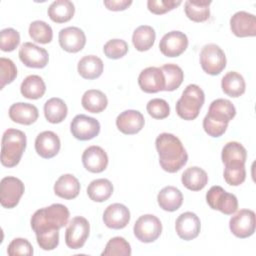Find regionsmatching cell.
<instances>
[{
  "label": "cell",
  "instance_id": "45",
  "mask_svg": "<svg viewBox=\"0 0 256 256\" xmlns=\"http://www.w3.org/2000/svg\"><path fill=\"white\" fill-rule=\"evenodd\" d=\"M7 253L10 256H16V255L31 256L33 255V247L27 239L15 238L8 245Z\"/></svg>",
  "mask_w": 256,
  "mask_h": 256
},
{
  "label": "cell",
  "instance_id": "41",
  "mask_svg": "<svg viewBox=\"0 0 256 256\" xmlns=\"http://www.w3.org/2000/svg\"><path fill=\"white\" fill-rule=\"evenodd\" d=\"M104 54L110 59H119L128 52V45L122 39H111L103 47Z\"/></svg>",
  "mask_w": 256,
  "mask_h": 256
},
{
  "label": "cell",
  "instance_id": "24",
  "mask_svg": "<svg viewBox=\"0 0 256 256\" xmlns=\"http://www.w3.org/2000/svg\"><path fill=\"white\" fill-rule=\"evenodd\" d=\"M54 192L60 198L67 200L74 199L80 192V183L74 175L64 174L56 180Z\"/></svg>",
  "mask_w": 256,
  "mask_h": 256
},
{
  "label": "cell",
  "instance_id": "47",
  "mask_svg": "<svg viewBox=\"0 0 256 256\" xmlns=\"http://www.w3.org/2000/svg\"><path fill=\"white\" fill-rule=\"evenodd\" d=\"M227 127H228V124H223V123L214 121L210 119L207 115L203 119V128L205 132L211 137H215V138L220 137L225 133Z\"/></svg>",
  "mask_w": 256,
  "mask_h": 256
},
{
  "label": "cell",
  "instance_id": "23",
  "mask_svg": "<svg viewBox=\"0 0 256 256\" xmlns=\"http://www.w3.org/2000/svg\"><path fill=\"white\" fill-rule=\"evenodd\" d=\"M236 115V109L231 101L227 99H216L210 106L207 116L219 123L228 124Z\"/></svg>",
  "mask_w": 256,
  "mask_h": 256
},
{
  "label": "cell",
  "instance_id": "37",
  "mask_svg": "<svg viewBox=\"0 0 256 256\" xmlns=\"http://www.w3.org/2000/svg\"><path fill=\"white\" fill-rule=\"evenodd\" d=\"M161 70L163 72L165 80L164 91H174L182 84L184 79V73L178 65L168 63L163 65L161 67Z\"/></svg>",
  "mask_w": 256,
  "mask_h": 256
},
{
  "label": "cell",
  "instance_id": "3",
  "mask_svg": "<svg viewBox=\"0 0 256 256\" xmlns=\"http://www.w3.org/2000/svg\"><path fill=\"white\" fill-rule=\"evenodd\" d=\"M26 142L24 132L13 128L7 129L1 141V164L8 168L16 166L25 151Z\"/></svg>",
  "mask_w": 256,
  "mask_h": 256
},
{
  "label": "cell",
  "instance_id": "26",
  "mask_svg": "<svg viewBox=\"0 0 256 256\" xmlns=\"http://www.w3.org/2000/svg\"><path fill=\"white\" fill-rule=\"evenodd\" d=\"M157 201L160 208L168 212H173L181 207L183 203V195L178 188L174 186H166L158 193Z\"/></svg>",
  "mask_w": 256,
  "mask_h": 256
},
{
  "label": "cell",
  "instance_id": "16",
  "mask_svg": "<svg viewBox=\"0 0 256 256\" xmlns=\"http://www.w3.org/2000/svg\"><path fill=\"white\" fill-rule=\"evenodd\" d=\"M230 29L237 37H254L256 17L246 11H238L230 19Z\"/></svg>",
  "mask_w": 256,
  "mask_h": 256
},
{
  "label": "cell",
  "instance_id": "14",
  "mask_svg": "<svg viewBox=\"0 0 256 256\" xmlns=\"http://www.w3.org/2000/svg\"><path fill=\"white\" fill-rule=\"evenodd\" d=\"M177 235L186 241L195 239L201 230L199 217L193 212H184L178 216L175 222Z\"/></svg>",
  "mask_w": 256,
  "mask_h": 256
},
{
  "label": "cell",
  "instance_id": "35",
  "mask_svg": "<svg viewBox=\"0 0 256 256\" xmlns=\"http://www.w3.org/2000/svg\"><path fill=\"white\" fill-rule=\"evenodd\" d=\"M21 94L28 99H39L45 91L46 86L43 79L38 75H29L21 83Z\"/></svg>",
  "mask_w": 256,
  "mask_h": 256
},
{
  "label": "cell",
  "instance_id": "27",
  "mask_svg": "<svg viewBox=\"0 0 256 256\" xmlns=\"http://www.w3.org/2000/svg\"><path fill=\"white\" fill-rule=\"evenodd\" d=\"M103 62L95 55H87L80 59L78 62L77 70L79 75L88 80H93L101 76L103 72Z\"/></svg>",
  "mask_w": 256,
  "mask_h": 256
},
{
  "label": "cell",
  "instance_id": "12",
  "mask_svg": "<svg viewBox=\"0 0 256 256\" xmlns=\"http://www.w3.org/2000/svg\"><path fill=\"white\" fill-rule=\"evenodd\" d=\"M21 62L30 68H44L49 61V54L44 49L31 42H25L19 49Z\"/></svg>",
  "mask_w": 256,
  "mask_h": 256
},
{
  "label": "cell",
  "instance_id": "32",
  "mask_svg": "<svg viewBox=\"0 0 256 256\" xmlns=\"http://www.w3.org/2000/svg\"><path fill=\"white\" fill-rule=\"evenodd\" d=\"M81 104L85 110L91 113L102 112L108 104L106 95L97 89L87 90L81 99Z\"/></svg>",
  "mask_w": 256,
  "mask_h": 256
},
{
  "label": "cell",
  "instance_id": "15",
  "mask_svg": "<svg viewBox=\"0 0 256 256\" xmlns=\"http://www.w3.org/2000/svg\"><path fill=\"white\" fill-rule=\"evenodd\" d=\"M58 39L61 48L69 53L81 51L86 44L85 33L80 28L74 26L61 29Z\"/></svg>",
  "mask_w": 256,
  "mask_h": 256
},
{
  "label": "cell",
  "instance_id": "42",
  "mask_svg": "<svg viewBox=\"0 0 256 256\" xmlns=\"http://www.w3.org/2000/svg\"><path fill=\"white\" fill-rule=\"evenodd\" d=\"M17 76V68L14 62L8 58H0V89L14 81Z\"/></svg>",
  "mask_w": 256,
  "mask_h": 256
},
{
  "label": "cell",
  "instance_id": "33",
  "mask_svg": "<svg viewBox=\"0 0 256 256\" xmlns=\"http://www.w3.org/2000/svg\"><path fill=\"white\" fill-rule=\"evenodd\" d=\"M210 0H188L185 2V14L194 22H204L210 17Z\"/></svg>",
  "mask_w": 256,
  "mask_h": 256
},
{
  "label": "cell",
  "instance_id": "30",
  "mask_svg": "<svg viewBox=\"0 0 256 256\" xmlns=\"http://www.w3.org/2000/svg\"><path fill=\"white\" fill-rule=\"evenodd\" d=\"M223 92L233 98L240 97L245 92V80L243 76L235 71H230L224 75L221 81Z\"/></svg>",
  "mask_w": 256,
  "mask_h": 256
},
{
  "label": "cell",
  "instance_id": "48",
  "mask_svg": "<svg viewBox=\"0 0 256 256\" xmlns=\"http://www.w3.org/2000/svg\"><path fill=\"white\" fill-rule=\"evenodd\" d=\"M108 10L111 11H122L127 9L131 4V0H106L103 2Z\"/></svg>",
  "mask_w": 256,
  "mask_h": 256
},
{
  "label": "cell",
  "instance_id": "9",
  "mask_svg": "<svg viewBox=\"0 0 256 256\" xmlns=\"http://www.w3.org/2000/svg\"><path fill=\"white\" fill-rule=\"evenodd\" d=\"M23 182L13 176L4 177L0 183V203L4 208H14L24 194Z\"/></svg>",
  "mask_w": 256,
  "mask_h": 256
},
{
  "label": "cell",
  "instance_id": "43",
  "mask_svg": "<svg viewBox=\"0 0 256 256\" xmlns=\"http://www.w3.org/2000/svg\"><path fill=\"white\" fill-rule=\"evenodd\" d=\"M148 114L154 119H164L170 113V107L164 99L154 98L147 103L146 106Z\"/></svg>",
  "mask_w": 256,
  "mask_h": 256
},
{
  "label": "cell",
  "instance_id": "1",
  "mask_svg": "<svg viewBox=\"0 0 256 256\" xmlns=\"http://www.w3.org/2000/svg\"><path fill=\"white\" fill-rule=\"evenodd\" d=\"M70 213L63 204H52L35 211L31 217V227L37 243L43 250H53L59 244V229L67 225Z\"/></svg>",
  "mask_w": 256,
  "mask_h": 256
},
{
  "label": "cell",
  "instance_id": "2",
  "mask_svg": "<svg viewBox=\"0 0 256 256\" xmlns=\"http://www.w3.org/2000/svg\"><path fill=\"white\" fill-rule=\"evenodd\" d=\"M161 168L168 173L179 171L188 160V154L178 137L171 133H161L155 141Z\"/></svg>",
  "mask_w": 256,
  "mask_h": 256
},
{
  "label": "cell",
  "instance_id": "19",
  "mask_svg": "<svg viewBox=\"0 0 256 256\" xmlns=\"http://www.w3.org/2000/svg\"><path fill=\"white\" fill-rule=\"evenodd\" d=\"M144 124V116L137 110H125L116 118L117 128L126 135H133L140 132Z\"/></svg>",
  "mask_w": 256,
  "mask_h": 256
},
{
  "label": "cell",
  "instance_id": "13",
  "mask_svg": "<svg viewBox=\"0 0 256 256\" xmlns=\"http://www.w3.org/2000/svg\"><path fill=\"white\" fill-rule=\"evenodd\" d=\"M188 46V38L181 31H171L166 33L159 43L161 53L166 57L180 56Z\"/></svg>",
  "mask_w": 256,
  "mask_h": 256
},
{
  "label": "cell",
  "instance_id": "11",
  "mask_svg": "<svg viewBox=\"0 0 256 256\" xmlns=\"http://www.w3.org/2000/svg\"><path fill=\"white\" fill-rule=\"evenodd\" d=\"M72 135L81 141L91 140L100 132V123L93 117L84 114L76 115L70 124Z\"/></svg>",
  "mask_w": 256,
  "mask_h": 256
},
{
  "label": "cell",
  "instance_id": "39",
  "mask_svg": "<svg viewBox=\"0 0 256 256\" xmlns=\"http://www.w3.org/2000/svg\"><path fill=\"white\" fill-rule=\"evenodd\" d=\"M103 256H129L131 255L130 244L120 236L111 238L102 252Z\"/></svg>",
  "mask_w": 256,
  "mask_h": 256
},
{
  "label": "cell",
  "instance_id": "20",
  "mask_svg": "<svg viewBox=\"0 0 256 256\" xmlns=\"http://www.w3.org/2000/svg\"><path fill=\"white\" fill-rule=\"evenodd\" d=\"M82 163L86 170L92 173L103 172L108 165L107 153L100 146H90L82 154Z\"/></svg>",
  "mask_w": 256,
  "mask_h": 256
},
{
  "label": "cell",
  "instance_id": "29",
  "mask_svg": "<svg viewBox=\"0 0 256 256\" xmlns=\"http://www.w3.org/2000/svg\"><path fill=\"white\" fill-rule=\"evenodd\" d=\"M74 13V4L69 0H56L48 8L49 18L56 23L68 22L72 19Z\"/></svg>",
  "mask_w": 256,
  "mask_h": 256
},
{
  "label": "cell",
  "instance_id": "18",
  "mask_svg": "<svg viewBox=\"0 0 256 256\" xmlns=\"http://www.w3.org/2000/svg\"><path fill=\"white\" fill-rule=\"evenodd\" d=\"M130 221L129 209L120 203L109 205L103 213L104 224L111 229H123Z\"/></svg>",
  "mask_w": 256,
  "mask_h": 256
},
{
  "label": "cell",
  "instance_id": "22",
  "mask_svg": "<svg viewBox=\"0 0 256 256\" xmlns=\"http://www.w3.org/2000/svg\"><path fill=\"white\" fill-rule=\"evenodd\" d=\"M38 116L39 112L37 107L30 103L18 102L12 104L9 108L10 119L19 124L31 125L38 119Z\"/></svg>",
  "mask_w": 256,
  "mask_h": 256
},
{
  "label": "cell",
  "instance_id": "31",
  "mask_svg": "<svg viewBox=\"0 0 256 256\" xmlns=\"http://www.w3.org/2000/svg\"><path fill=\"white\" fill-rule=\"evenodd\" d=\"M67 113V105L61 98H50L44 104L45 118L48 122L52 124L61 123L66 118Z\"/></svg>",
  "mask_w": 256,
  "mask_h": 256
},
{
  "label": "cell",
  "instance_id": "44",
  "mask_svg": "<svg viewBox=\"0 0 256 256\" xmlns=\"http://www.w3.org/2000/svg\"><path fill=\"white\" fill-rule=\"evenodd\" d=\"M223 175L227 184L231 186H239L246 179L245 165L225 166Z\"/></svg>",
  "mask_w": 256,
  "mask_h": 256
},
{
  "label": "cell",
  "instance_id": "40",
  "mask_svg": "<svg viewBox=\"0 0 256 256\" xmlns=\"http://www.w3.org/2000/svg\"><path fill=\"white\" fill-rule=\"evenodd\" d=\"M20 43V35L13 28H5L0 32V48L4 52H11Z\"/></svg>",
  "mask_w": 256,
  "mask_h": 256
},
{
  "label": "cell",
  "instance_id": "6",
  "mask_svg": "<svg viewBox=\"0 0 256 256\" xmlns=\"http://www.w3.org/2000/svg\"><path fill=\"white\" fill-rule=\"evenodd\" d=\"M206 201L211 209L225 215H232L238 208V200L234 194L226 192L221 186H212L206 193Z\"/></svg>",
  "mask_w": 256,
  "mask_h": 256
},
{
  "label": "cell",
  "instance_id": "36",
  "mask_svg": "<svg viewBox=\"0 0 256 256\" xmlns=\"http://www.w3.org/2000/svg\"><path fill=\"white\" fill-rule=\"evenodd\" d=\"M112 193L113 185L105 178L93 180L87 187V194L94 202H104L111 197Z\"/></svg>",
  "mask_w": 256,
  "mask_h": 256
},
{
  "label": "cell",
  "instance_id": "38",
  "mask_svg": "<svg viewBox=\"0 0 256 256\" xmlns=\"http://www.w3.org/2000/svg\"><path fill=\"white\" fill-rule=\"evenodd\" d=\"M29 35L37 43L47 44L52 41L53 31L50 25L41 20L33 21L29 26Z\"/></svg>",
  "mask_w": 256,
  "mask_h": 256
},
{
  "label": "cell",
  "instance_id": "17",
  "mask_svg": "<svg viewBox=\"0 0 256 256\" xmlns=\"http://www.w3.org/2000/svg\"><path fill=\"white\" fill-rule=\"evenodd\" d=\"M138 84L145 93H157L164 91L165 80L161 68L147 67L142 70L138 77Z\"/></svg>",
  "mask_w": 256,
  "mask_h": 256
},
{
  "label": "cell",
  "instance_id": "4",
  "mask_svg": "<svg viewBox=\"0 0 256 256\" xmlns=\"http://www.w3.org/2000/svg\"><path fill=\"white\" fill-rule=\"evenodd\" d=\"M205 101L203 90L196 84L188 85L176 103V112L184 120H194Z\"/></svg>",
  "mask_w": 256,
  "mask_h": 256
},
{
  "label": "cell",
  "instance_id": "21",
  "mask_svg": "<svg viewBox=\"0 0 256 256\" xmlns=\"http://www.w3.org/2000/svg\"><path fill=\"white\" fill-rule=\"evenodd\" d=\"M60 139L52 131H43L36 137L35 150L39 156L50 159L56 156L60 150Z\"/></svg>",
  "mask_w": 256,
  "mask_h": 256
},
{
  "label": "cell",
  "instance_id": "28",
  "mask_svg": "<svg viewBox=\"0 0 256 256\" xmlns=\"http://www.w3.org/2000/svg\"><path fill=\"white\" fill-rule=\"evenodd\" d=\"M182 184L191 191L202 190L208 183V175L200 167L193 166L187 168L181 176Z\"/></svg>",
  "mask_w": 256,
  "mask_h": 256
},
{
  "label": "cell",
  "instance_id": "7",
  "mask_svg": "<svg viewBox=\"0 0 256 256\" xmlns=\"http://www.w3.org/2000/svg\"><path fill=\"white\" fill-rule=\"evenodd\" d=\"M134 235L143 243H151L159 238L162 232V224L158 217L152 214L140 216L134 224Z\"/></svg>",
  "mask_w": 256,
  "mask_h": 256
},
{
  "label": "cell",
  "instance_id": "8",
  "mask_svg": "<svg viewBox=\"0 0 256 256\" xmlns=\"http://www.w3.org/2000/svg\"><path fill=\"white\" fill-rule=\"evenodd\" d=\"M90 224L82 216H76L70 220L65 232V243L70 249H80L88 239Z\"/></svg>",
  "mask_w": 256,
  "mask_h": 256
},
{
  "label": "cell",
  "instance_id": "46",
  "mask_svg": "<svg viewBox=\"0 0 256 256\" xmlns=\"http://www.w3.org/2000/svg\"><path fill=\"white\" fill-rule=\"evenodd\" d=\"M182 2L175 0H148L147 7L150 12L156 15L164 14L179 6Z\"/></svg>",
  "mask_w": 256,
  "mask_h": 256
},
{
  "label": "cell",
  "instance_id": "10",
  "mask_svg": "<svg viewBox=\"0 0 256 256\" xmlns=\"http://www.w3.org/2000/svg\"><path fill=\"white\" fill-rule=\"evenodd\" d=\"M255 213L250 209H241L229 221V228L238 238H248L255 232Z\"/></svg>",
  "mask_w": 256,
  "mask_h": 256
},
{
  "label": "cell",
  "instance_id": "5",
  "mask_svg": "<svg viewBox=\"0 0 256 256\" xmlns=\"http://www.w3.org/2000/svg\"><path fill=\"white\" fill-rule=\"evenodd\" d=\"M200 64L207 74L218 75L226 67L225 53L218 45L207 44L200 52Z\"/></svg>",
  "mask_w": 256,
  "mask_h": 256
},
{
  "label": "cell",
  "instance_id": "25",
  "mask_svg": "<svg viewBox=\"0 0 256 256\" xmlns=\"http://www.w3.org/2000/svg\"><path fill=\"white\" fill-rule=\"evenodd\" d=\"M247 158V151L245 147L236 141L228 142L224 145L221 153L222 162L225 166H239L245 165Z\"/></svg>",
  "mask_w": 256,
  "mask_h": 256
},
{
  "label": "cell",
  "instance_id": "34",
  "mask_svg": "<svg viewBox=\"0 0 256 256\" xmlns=\"http://www.w3.org/2000/svg\"><path fill=\"white\" fill-rule=\"evenodd\" d=\"M155 38V30L151 26L141 25L134 30L132 35V42L136 50L143 52L149 50L154 45Z\"/></svg>",
  "mask_w": 256,
  "mask_h": 256
}]
</instances>
